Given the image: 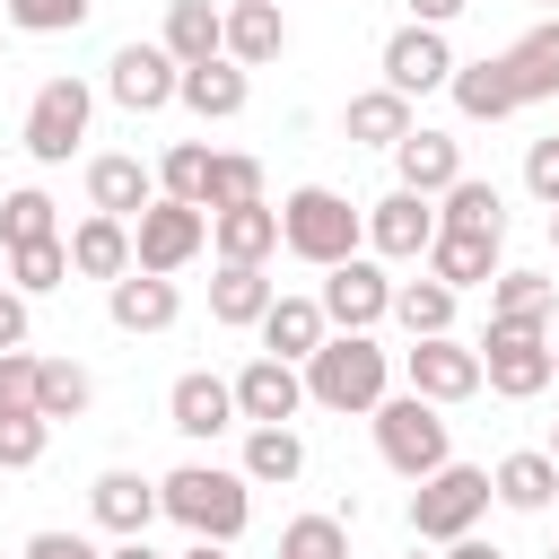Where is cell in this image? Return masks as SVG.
Listing matches in <instances>:
<instances>
[{
	"instance_id": "obj_1",
	"label": "cell",
	"mask_w": 559,
	"mask_h": 559,
	"mask_svg": "<svg viewBox=\"0 0 559 559\" xmlns=\"http://www.w3.org/2000/svg\"><path fill=\"white\" fill-rule=\"evenodd\" d=\"M157 498H166V515H175L192 542H236V533L253 524V480L227 472V463H175V472L157 480Z\"/></svg>"
},
{
	"instance_id": "obj_2",
	"label": "cell",
	"mask_w": 559,
	"mask_h": 559,
	"mask_svg": "<svg viewBox=\"0 0 559 559\" xmlns=\"http://www.w3.org/2000/svg\"><path fill=\"white\" fill-rule=\"evenodd\" d=\"M384 384H393V349H384L376 332H332V341L306 358V402H323V411L376 419Z\"/></svg>"
},
{
	"instance_id": "obj_3",
	"label": "cell",
	"mask_w": 559,
	"mask_h": 559,
	"mask_svg": "<svg viewBox=\"0 0 559 559\" xmlns=\"http://www.w3.org/2000/svg\"><path fill=\"white\" fill-rule=\"evenodd\" d=\"M280 245H288L297 262L332 271V262H349V253L367 245V210H349V192H332V183H297V192L280 201Z\"/></svg>"
},
{
	"instance_id": "obj_4",
	"label": "cell",
	"mask_w": 559,
	"mask_h": 559,
	"mask_svg": "<svg viewBox=\"0 0 559 559\" xmlns=\"http://www.w3.org/2000/svg\"><path fill=\"white\" fill-rule=\"evenodd\" d=\"M489 498H498V489H489V472H480V463H445V472L411 480V533L445 550V542H463V533L489 515Z\"/></svg>"
},
{
	"instance_id": "obj_5",
	"label": "cell",
	"mask_w": 559,
	"mask_h": 559,
	"mask_svg": "<svg viewBox=\"0 0 559 559\" xmlns=\"http://www.w3.org/2000/svg\"><path fill=\"white\" fill-rule=\"evenodd\" d=\"M376 454H384L402 480L445 472V463H454V445H445L437 402H419V393H384V402H376Z\"/></svg>"
},
{
	"instance_id": "obj_6",
	"label": "cell",
	"mask_w": 559,
	"mask_h": 559,
	"mask_svg": "<svg viewBox=\"0 0 559 559\" xmlns=\"http://www.w3.org/2000/svg\"><path fill=\"white\" fill-rule=\"evenodd\" d=\"M480 384H489L498 402L550 393V323H489V341H480Z\"/></svg>"
},
{
	"instance_id": "obj_7",
	"label": "cell",
	"mask_w": 559,
	"mask_h": 559,
	"mask_svg": "<svg viewBox=\"0 0 559 559\" xmlns=\"http://www.w3.org/2000/svg\"><path fill=\"white\" fill-rule=\"evenodd\" d=\"M210 245V210H192V201H148L140 218H131V271H157V280H175L192 253Z\"/></svg>"
},
{
	"instance_id": "obj_8",
	"label": "cell",
	"mask_w": 559,
	"mask_h": 559,
	"mask_svg": "<svg viewBox=\"0 0 559 559\" xmlns=\"http://www.w3.org/2000/svg\"><path fill=\"white\" fill-rule=\"evenodd\" d=\"M87 114H96L87 79H44L35 105H26V157L35 166H70V148L87 140Z\"/></svg>"
},
{
	"instance_id": "obj_9",
	"label": "cell",
	"mask_w": 559,
	"mask_h": 559,
	"mask_svg": "<svg viewBox=\"0 0 559 559\" xmlns=\"http://www.w3.org/2000/svg\"><path fill=\"white\" fill-rule=\"evenodd\" d=\"M384 314H393V280H384L376 253H349V262L323 271V323L332 332H376Z\"/></svg>"
},
{
	"instance_id": "obj_10",
	"label": "cell",
	"mask_w": 559,
	"mask_h": 559,
	"mask_svg": "<svg viewBox=\"0 0 559 559\" xmlns=\"http://www.w3.org/2000/svg\"><path fill=\"white\" fill-rule=\"evenodd\" d=\"M175 87H183V61H175L166 44H122V52L105 61V96H114L122 114H166Z\"/></svg>"
},
{
	"instance_id": "obj_11",
	"label": "cell",
	"mask_w": 559,
	"mask_h": 559,
	"mask_svg": "<svg viewBox=\"0 0 559 559\" xmlns=\"http://www.w3.org/2000/svg\"><path fill=\"white\" fill-rule=\"evenodd\" d=\"M402 376H411L419 402L445 411V402H472V393H480V349H463L454 332H437V341H411V349H402Z\"/></svg>"
},
{
	"instance_id": "obj_12",
	"label": "cell",
	"mask_w": 559,
	"mask_h": 559,
	"mask_svg": "<svg viewBox=\"0 0 559 559\" xmlns=\"http://www.w3.org/2000/svg\"><path fill=\"white\" fill-rule=\"evenodd\" d=\"M87 515H96L114 542H148V524L166 515V498H157V480H148V472H122V463H114V472H96V480H87Z\"/></svg>"
},
{
	"instance_id": "obj_13",
	"label": "cell",
	"mask_w": 559,
	"mask_h": 559,
	"mask_svg": "<svg viewBox=\"0 0 559 559\" xmlns=\"http://www.w3.org/2000/svg\"><path fill=\"white\" fill-rule=\"evenodd\" d=\"M384 87H393V96H428V87H454V52H445V26H393V35H384Z\"/></svg>"
},
{
	"instance_id": "obj_14",
	"label": "cell",
	"mask_w": 559,
	"mask_h": 559,
	"mask_svg": "<svg viewBox=\"0 0 559 559\" xmlns=\"http://www.w3.org/2000/svg\"><path fill=\"white\" fill-rule=\"evenodd\" d=\"M367 245H376V262H428V245H437V201H419V192H384L376 210H367Z\"/></svg>"
},
{
	"instance_id": "obj_15",
	"label": "cell",
	"mask_w": 559,
	"mask_h": 559,
	"mask_svg": "<svg viewBox=\"0 0 559 559\" xmlns=\"http://www.w3.org/2000/svg\"><path fill=\"white\" fill-rule=\"evenodd\" d=\"M297 411H306V367L253 358V367L236 376V419H245V428H288Z\"/></svg>"
},
{
	"instance_id": "obj_16",
	"label": "cell",
	"mask_w": 559,
	"mask_h": 559,
	"mask_svg": "<svg viewBox=\"0 0 559 559\" xmlns=\"http://www.w3.org/2000/svg\"><path fill=\"white\" fill-rule=\"evenodd\" d=\"M166 419H175V428H183L192 445L227 437V428H236V376H210V367L175 376V393H166Z\"/></svg>"
},
{
	"instance_id": "obj_17",
	"label": "cell",
	"mask_w": 559,
	"mask_h": 559,
	"mask_svg": "<svg viewBox=\"0 0 559 559\" xmlns=\"http://www.w3.org/2000/svg\"><path fill=\"white\" fill-rule=\"evenodd\" d=\"M393 175H402V192H419V201H445V192L463 183V140L419 122V131L393 148Z\"/></svg>"
},
{
	"instance_id": "obj_18",
	"label": "cell",
	"mask_w": 559,
	"mask_h": 559,
	"mask_svg": "<svg viewBox=\"0 0 559 559\" xmlns=\"http://www.w3.org/2000/svg\"><path fill=\"white\" fill-rule=\"evenodd\" d=\"M253 332H262V358H288V367H306V358L332 341L323 297H271V314H262Z\"/></svg>"
},
{
	"instance_id": "obj_19",
	"label": "cell",
	"mask_w": 559,
	"mask_h": 559,
	"mask_svg": "<svg viewBox=\"0 0 559 559\" xmlns=\"http://www.w3.org/2000/svg\"><path fill=\"white\" fill-rule=\"evenodd\" d=\"M70 271L79 280H131V218H105V210H87L79 227H70Z\"/></svg>"
},
{
	"instance_id": "obj_20",
	"label": "cell",
	"mask_w": 559,
	"mask_h": 559,
	"mask_svg": "<svg viewBox=\"0 0 559 559\" xmlns=\"http://www.w3.org/2000/svg\"><path fill=\"white\" fill-rule=\"evenodd\" d=\"M105 314H114V332H166L183 314V288L157 280V271H131V280L105 288Z\"/></svg>"
},
{
	"instance_id": "obj_21",
	"label": "cell",
	"mask_w": 559,
	"mask_h": 559,
	"mask_svg": "<svg viewBox=\"0 0 559 559\" xmlns=\"http://www.w3.org/2000/svg\"><path fill=\"white\" fill-rule=\"evenodd\" d=\"M175 105H192L201 122H236V114L253 105V70H236V61L218 52V61H201V70H183V87H175Z\"/></svg>"
},
{
	"instance_id": "obj_22",
	"label": "cell",
	"mask_w": 559,
	"mask_h": 559,
	"mask_svg": "<svg viewBox=\"0 0 559 559\" xmlns=\"http://www.w3.org/2000/svg\"><path fill=\"white\" fill-rule=\"evenodd\" d=\"M148 201H157V166H140V157H87V210L140 218Z\"/></svg>"
},
{
	"instance_id": "obj_23",
	"label": "cell",
	"mask_w": 559,
	"mask_h": 559,
	"mask_svg": "<svg viewBox=\"0 0 559 559\" xmlns=\"http://www.w3.org/2000/svg\"><path fill=\"white\" fill-rule=\"evenodd\" d=\"M183 70H201V61H218L227 52V9H210V0H166V35H157Z\"/></svg>"
},
{
	"instance_id": "obj_24",
	"label": "cell",
	"mask_w": 559,
	"mask_h": 559,
	"mask_svg": "<svg viewBox=\"0 0 559 559\" xmlns=\"http://www.w3.org/2000/svg\"><path fill=\"white\" fill-rule=\"evenodd\" d=\"M280 52H288L280 0H236V9H227V61H236V70H262V61H280Z\"/></svg>"
},
{
	"instance_id": "obj_25",
	"label": "cell",
	"mask_w": 559,
	"mask_h": 559,
	"mask_svg": "<svg viewBox=\"0 0 559 559\" xmlns=\"http://www.w3.org/2000/svg\"><path fill=\"white\" fill-rule=\"evenodd\" d=\"M445 96H454V114H463V122H507V114L524 105L498 52H489V61H454V87H445Z\"/></svg>"
},
{
	"instance_id": "obj_26",
	"label": "cell",
	"mask_w": 559,
	"mask_h": 559,
	"mask_svg": "<svg viewBox=\"0 0 559 559\" xmlns=\"http://www.w3.org/2000/svg\"><path fill=\"white\" fill-rule=\"evenodd\" d=\"M507 79H515V96L524 105H542V96H559V17H542V26H524L507 52Z\"/></svg>"
},
{
	"instance_id": "obj_27",
	"label": "cell",
	"mask_w": 559,
	"mask_h": 559,
	"mask_svg": "<svg viewBox=\"0 0 559 559\" xmlns=\"http://www.w3.org/2000/svg\"><path fill=\"white\" fill-rule=\"evenodd\" d=\"M210 245H218V262H271V253H280V210H271V201L218 210V218H210Z\"/></svg>"
},
{
	"instance_id": "obj_28",
	"label": "cell",
	"mask_w": 559,
	"mask_h": 559,
	"mask_svg": "<svg viewBox=\"0 0 559 559\" xmlns=\"http://www.w3.org/2000/svg\"><path fill=\"white\" fill-rule=\"evenodd\" d=\"M498 245H507V236H445V227H437L428 280H445L454 297H463V288H489V280H498Z\"/></svg>"
},
{
	"instance_id": "obj_29",
	"label": "cell",
	"mask_w": 559,
	"mask_h": 559,
	"mask_svg": "<svg viewBox=\"0 0 559 559\" xmlns=\"http://www.w3.org/2000/svg\"><path fill=\"white\" fill-rule=\"evenodd\" d=\"M271 280H262V262H218V280H210V314L227 323V332H253L262 314H271Z\"/></svg>"
},
{
	"instance_id": "obj_30",
	"label": "cell",
	"mask_w": 559,
	"mask_h": 559,
	"mask_svg": "<svg viewBox=\"0 0 559 559\" xmlns=\"http://www.w3.org/2000/svg\"><path fill=\"white\" fill-rule=\"evenodd\" d=\"M489 489H498V507H515V515H542V507L559 498V463H550V445H524V454H507V463L489 472Z\"/></svg>"
},
{
	"instance_id": "obj_31",
	"label": "cell",
	"mask_w": 559,
	"mask_h": 559,
	"mask_svg": "<svg viewBox=\"0 0 559 559\" xmlns=\"http://www.w3.org/2000/svg\"><path fill=\"white\" fill-rule=\"evenodd\" d=\"M341 131H349V140H367V148H402L419 122H411V96H393V87H367V96H349Z\"/></svg>"
},
{
	"instance_id": "obj_32",
	"label": "cell",
	"mask_w": 559,
	"mask_h": 559,
	"mask_svg": "<svg viewBox=\"0 0 559 559\" xmlns=\"http://www.w3.org/2000/svg\"><path fill=\"white\" fill-rule=\"evenodd\" d=\"M253 489H288L306 472V437L297 428H245V463H236Z\"/></svg>"
},
{
	"instance_id": "obj_33",
	"label": "cell",
	"mask_w": 559,
	"mask_h": 559,
	"mask_svg": "<svg viewBox=\"0 0 559 559\" xmlns=\"http://www.w3.org/2000/svg\"><path fill=\"white\" fill-rule=\"evenodd\" d=\"M437 227H445V236H507V201H498V183L463 175V183L437 201Z\"/></svg>"
},
{
	"instance_id": "obj_34",
	"label": "cell",
	"mask_w": 559,
	"mask_h": 559,
	"mask_svg": "<svg viewBox=\"0 0 559 559\" xmlns=\"http://www.w3.org/2000/svg\"><path fill=\"white\" fill-rule=\"evenodd\" d=\"M550 306H559L550 271H498L489 280V323H550Z\"/></svg>"
},
{
	"instance_id": "obj_35",
	"label": "cell",
	"mask_w": 559,
	"mask_h": 559,
	"mask_svg": "<svg viewBox=\"0 0 559 559\" xmlns=\"http://www.w3.org/2000/svg\"><path fill=\"white\" fill-rule=\"evenodd\" d=\"M210 166H218V148H201V140H175V148L157 157V192H166V201H192V210H210Z\"/></svg>"
},
{
	"instance_id": "obj_36",
	"label": "cell",
	"mask_w": 559,
	"mask_h": 559,
	"mask_svg": "<svg viewBox=\"0 0 559 559\" xmlns=\"http://www.w3.org/2000/svg\"><path fill=\"white\" fill-rule=\"evenodd\" d=\"M393 314L411 323V341H437V332H454V288L419 271V280H402V288H393Z\"/></svg>"
},
{
	"instance_id": "obj_37",
	"label": "cell",
	"mask_w": 559,
	"mask_h": 559,
	"mask_svg": "<svg viewBox=\"0 0 559 559\" xmlns=\"http://www.w3.org/2000/svg\"><path fill=\"white\" fill-rule=\"evenodd\" d=\"M87 402H96V384H87L79 358H44V367H35V411H44V419H79Z\"/></svg>"
},
{
	"instance_id": "obj_38",
	"label": "cell",
	"mask_w": 559,
	"mask_h": 559,
	"mask_svg": "<svg viewBox=\"0 0 559 559\" xmlns=\"http://www.w3.org/2000/svg\"><path fill=\"white\" fill-rule=\"evenodd\" d=\"M61 280H70V236L9 253V288H17V297H44V288H61Z\"/></svg>"
},
{
	"instance_id": "obj_39",
	"label": "cell",
	"mask_w": 559,
	"mask_h": 559,
	"mask_svg": "<svg viewBox=\"0 0 559 559\" xmlns=\"http://www.w3.org/2000/svg\"><path fill=\"white\" fill-rule=\"evenodd\" d=\"M280 559H349V524L341 515H288L280 524Z\"/></svg>"
},
{
	"instance_id": "obj_40",
	"label": "cell",
	"mask_w": 559,
	"mask_h": 559,
	"mask_svg": "<svg viewBox=\"0 0 559 559\" xmlns=\"http://www.w3.org/2000/svg\"><path fill=\"white\" fill-rule=\"evenodd\" d=\"M245 201H262V157L218 148V166H210V218H218V210H245Z\"/></svg>"
},
{
	"instance_id": "obj_41",
	"label": "cell",
	"mask_w": 559,
	"mask_h": 559,
	"mask_svg": "<svg viewBox=\"0 0 559 559\" xmlns=\"http://www.w3.org/2000/svg\"><path fill=\"white\" fill-rule=\"evenodd\" d=\"M0 245H9V253H17V245H52V192H35V183L9 192V201H0Z\"/></svg>"
},
{
	"instance_id": "obj_42",
	"label": "cell",
	"mask_w": 559,
	"mask_h": 559,
	"mask_svg": "<svg viewBox=\"0 0 559 559\" xmlns=\"http://www.w3.org/2000/svg\"><path fill=\"white\" fill-rule=\"evenodd\" d=\"M52 445V419L44 411H0V472H35Z\"/></svg>"
},
{
	"instance_id": "obj_43",
	"label": "cell",
	"mask_w": 559,
	"mask_h": 559,
	"mask_svg": "<svg viewBox=\"0 0 559 559\" xmlns=\"http://www.w3.org/2000/svg\"><path fill=\"white\" fill-rule=\"evenodd\" d=\"M96 0H9V26L17 35H79Z\"/></svg>"
},
{
	"instance_id": "obj_44",
	"label": "cell",
	"mask_w": 559,
	"mask_h": 559,
	"mask_svg": "<svg viewBox=\"0 0 559 559\" xmlns=\"http://www.w3.org/2000/svg\"><path fill=\"white\" fill-rule=\"evenodd\" d=\"M35 367H44V358L0 349V411H35Z\"/></svg>"
},
{
	"instance_id": "obj_45",
	"label": "cell",
	"mask_w": 559,
	"mask_h": 559,
	"mask_svg": "<svg viewBox=\"0 0 559 559\" xmlns=\"http://www.w3.org/2000/svg\"><path fill=\"white\" fill-rule=\"evenodd\" d=\"M524 183H533V201H542V210H559V131L524 148Z\"/></svg>"
},
{
	"instance_id": "obj_46",
	"label": "cell",
	"mask_w": 559,
	"mask_h": 559,
	"mask_svg": "<svg viewBox=\"0 0 559 559\" xmlns=\"http://www.w3.org/2000/svg\"><path fill=\"white\" fill-rule=\"evenodd\" d=\"M17 559H105V550H96L87 533H61V524H52V533H35V542H26Z\"/></svg>"
},
{
	"instance_id": "obj_47",
	"label": "cell",
	"mask_w": 559,
	"mask_h": 559,
	"mask_svg": "<svg viewBox=\"0 0 559 559\" xmlns=\"http://www.w3.org/2000/svg\"><path fill=\"white\" fill-rule=\"evenodd\" d=\"M0 349H26V297L0 288Z\"/></svg>"
},
{
	"instance_id": "obj_48",
	"label": "cell",
	"mask_w": 559,
	"mask_h": 559,
	"mask_svg": "<svg viewBox=\"0 0 559 559\" xmlns=\"http://www.w3.org/2000/svg\"><path fill=\"white\" fill-rule=\"evenodd\" d=\"M472 0H411V26H445V17H463Z\"/></svg>"
},
{
	"instance_id": "obj_49",
	"label": "cell",
	"mask_w": 559,
	"mask_h": 559,
	"mask_svg": "<svg viewBox=\"0 0 559 559\" xmlns=\"http://www.w3.org/2000/svg\"><path fill=\"white\" fill-rule=\"evenodd\" d=\"M445 559H507L498 542H480V533H463V542H445Z\"/></svg>"
},
{
	"instance_id": "obj_50",
	"label": "cell",
	"mask_w": 559,
	"mask_h": 559,
	"mask_svg": "<svg viewBox=\"0 0 559 559\" xmlns=\"http://www.w3.org/2000/svg\"><path fill=\"white\" fill-rule=\"evenodd\" d=\"M105 559H157V550H148V542H114Z\"/></svg>"
},
{
	"instance_id": "obj_51",
	"label": "cell",
	"mask_w": 559,
	"mask_h": 559,
	"mask_svg": "<svg viewBox=\"0 0 559 559\" xmlns=\"http://www.w3.org/2000/svg\"><path fill=\"white\" fill-rule=\"evenodd\" d=\"M183 559H227V542H192V550H183Z\"/></svg>"
},
{
	"instance_id": "obj_52",
	"label": "cell",
	"mask_w": 559,
	"mask_h": 559,
	"mask_svg": "<svg viewBox=\"0 0 559 559\" xmlns=\"http://www.w3.org/2000/svg\"><path fill=\"white\" fill-rule=\"evenodd\" d=\"M550 384H559V341H550Z\"/></svg>"
},
{
	"instance_id": "obj_53",
	"label": "cell",
	"mask_w": 559,
	"mask_h": 559,
	"mask_svg": "<svg viewBox=\"0 0 559 559\" xmlns=\"http://www.w3.org/2000/svg\"><path fill=\"white\" fill-rule=\"evenodd\" d=\"M550 245H559V210H550Z\"/></svg>"
},
{
	"instance_id": "obj_54",
	"label": "cell",
	"mask_w": 559,
	"mask_h": 559,
	"mask_svg": "<svg viewBox=\"0 0 559 559\" xmlns=\"http://www.w3.org/2000/svg\"><path fill=\"white\" fill-rule=\"evenodd\" d=\"M533 9H550V17H559V0H533Z\"/></svg>"
},
{
	"instance_id": "obj_55",
	"label": "cell",
	"mask_w": 559,
	"mask_h": 559,
	"mask_svg": "<svg viewBox=\"0 0 559 559\" xmlns=\"http://www.w3.org/2000/svg\"><path fill=\"white\" fill-rule=\"evenodd\" d=\"M550 463H559V428H550Z\"/></svg>"
},
{
	"instance_id": "obj_56",
	"label": "cell",
	"mask_w": 559,
	"mask_h": 559,
	"mask_svg": "<svg viewBox=\"0 0 559 559\" xmlns=\"http://www.w3.org/2000/svg\"><path fill=\"white\" fill-rule=\"evenodd\" d=\"M0 70H9V44H0Z\"/></svg>"
},
{
	"instance_id": "obj_57",
	"label": "cell",
	"mask_w": 559,
	"mask_h": 559,
	"mask_svg": "<svg viewBox=\"0 0 559 559\" xmlns=\"http://www.w3.org/2000/svg\"><path fill=\"white\" fill-rule=\"evenodd\" d=\"M411 559H419V550H411Z\"/></svg>"
},
{
	"instance_id": "obj_58",
	"label": "cell",
	"mask_w": 559,
	"mask_h": 559,
	"mask_svg": "<svg viewBox=\"0 0 559 559\" xmlns=\"http://www.w3.org/2000/svg\"><path fill=\"white\" fill-rule=\"evenodd\" d=\"M550 559H559V550H550Z\"/></svg>"
}]
</instances>
